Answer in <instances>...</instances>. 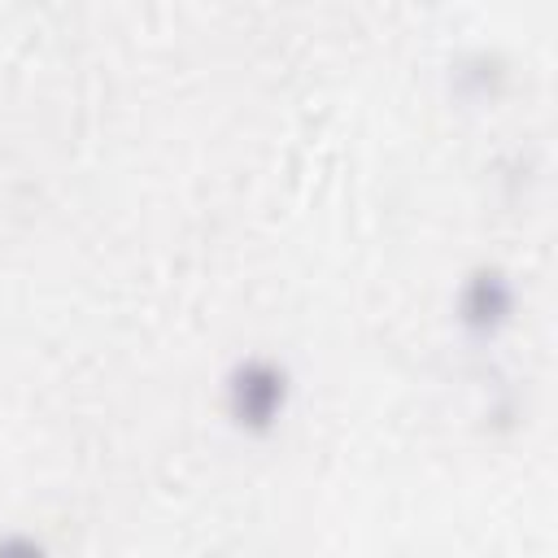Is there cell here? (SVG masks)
<instances>
[{
    "label": "cell",
    "mask_w": 558,
    "mask_h": 558,
    "mask_svg": "<svg viewBox=\"0 0 558 558\" xmlns=\"http://www.w3.org/2000/svg\"><path fill=\"white\" fill-rule=\"evenodd\" d=\"M288 371L270 357H244L227 375V414L244 432H270L288 410Z\"/></svg>",
    "instance_id": "cell-1"
},
{
    "label": "cell",
    "mask_w": 558,
    "mask_h": 558,
    "mask_svg": "<svg viewBox=\"0 0 558 558\" xmlns=\"http://www.w3.org/2000/svg\"><path fill=\"white\" fill-rule=\"evenodd\" d=\"M514 314V288L506 279V270L497 266H480L471 270V279L462 283L458 296V318L471 336H497Z\"/></svg>",
    "instance_id": "cell-2"
}]
</instances>
